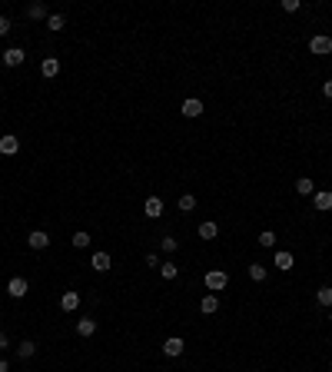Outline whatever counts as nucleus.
<instances>
[{
    "mask_svg": "<svg viewBox=\"0 0 332 372\" xmlns=\"http://www.w3.org/2000/svg\"><path fill=\"white\" fill-rule=\"evenodd\" d=\"M229 286V276L223 273V269H209V273H206V289H209V293H219V289H226Z\"/></svg>",
    "mask_w": 332,
    "mask_h": 372,
    "instance_id": "nucleus-1",
    "label": "nucleus"
},
{
    "mask_svg": "<svg viewBox=\"0 0 332 372\" xmlns=\"http://www.w3.org/2000/svg\"><path fill=\"white\" fill-rule=\"evenodd\" d=\"M309 50H312V53H319V56L332 53V37H325V34L312 37V40H309Z\"/></svg>",
    "mask_w": 332,
    "mask_h": 372,
    "instance_id": "nucleus-2",
    "label": "nucleus"
},
{
    "mask_svg": "<svg viewBox=\"0 0 332 372\" xmlns=\"http://www.w3.org/2000/svg\"><path fill=\"white\" fill-rule=\"evenodd\" d=\"M183 349H186V342L179 336H170L166 342H163V356H170V359H176V356H183Z\"/></svg>",
    "mask_w": 332,
    "mask_h": 372,
    "instance_id": "nucleus-3",
    "label": "nucleus"
},
{
    "mask_svg": "<svg viewBox=\"0 0 332 372\" xmlns=\"http://www.w3.org/2000/svg\"><path fill=\"white\" fill-rule=\"evenodd\" d=\"M27 289H30V282L23 279V276H14V279L7 282V293L14 296V299H23V296H27Z\"/></svg>",
    "mask_w": 332,
    "mask_h": 372,
    "instance_id": "nucleus-4",
    "label": "nucleus"
},
{
    "mask_svg": "<svg viewBox=\"0 0 332 372\" xmlns=\"http://www.w3.org/2000/svg\"><path fill=\"white\" fill-rule=\"evenodd\" d=\"M179 113H183V117H199V113H203V100H196V97H186L183 100V106H179Z\"/></svg>",
    "mask_w": 332,
    "mask_h": 372,
    "instance_id": "nucleus-5",
    "label": "nucleus"
},
{
    "mask_svg": "<svg viewBox=\"0 0 332 372\" xmlns=\"http://www.w3.org/2000/svg\"><path fill=\"white\" fill-rule=\"evenodd\" d=\"M312 206H316V210H322V213H329V210H332V190L312 193Z\"/></svg>",
    "mask_w": 332,
    "mask_h": 372,
    "instance_id": "nucleus-6",
    "label": "nucleus"
},
{
    "mask_svg": "<svg viewBox=\"0 0 332 372\" xmlns=\"http://www.w3.org/2000/svg\"><path fill=\"white\" fill-rule=\"evenodd\" d=\"M17 150H20V140H17L14 133H7V136H0V153H4V156H14Z\"/></svg>",
    "mask_w": 332,
    "mask_h": 372,
    "instance_id": "nucleus-7",
    "label": "nucleus"
},
{
    "mask_svg": "<svg viewBox=\"0 0 332 372\" xmlns=\"http://www.w3.org/2000/svg\"><path fill=\"white\" fill-rule=\"evenodd\" d=\"M27 243H30V249H47V246H50V236H47L43 230H34V233L27 236Z\"/></svg>",
    "mask_w": 332,
    "mask_h": 372,
    "instance_id": "nucleus-8",
    "label": "nucleus"
},
{
    "mask_svg": "<svg viewBox=\"0 0 332 372\" xmlns=\"http://www.w3.org/2000/svg\"><path fill=\"white\" fill-rule=\"evenodd\" d=\"M143 213H146L149 219H156V216H163V199L160 196H149L146 203H143Z\"/></svg>",
    "mask_w": 332,
    "mask_h": 372,
    "instance_id": "nucleus-9",
    "label": "nucleus"
},
{
    "mask_svg": "<svg viewBox=\"0 0 332 372\" xmlns=\"http://www.w3.org/2000/svg\"><path fill=\"white\" fill-rule=\"evenodd\" d=\"M90 266L97 269V273H106V269L113 266V260H110V253H93V260H90Z\"/></svg>",
    "mask_w": 332,
    "mask_h": 372,
    "instance_id": "nucleus-10",
    "label": "nucleus"
},
{
    "mask_svg": "<svg viewBox=\"0 0 332 372\" xmlns=\"http://www.w3.org/2000/svg\"><path fill=\"white\" fill-rule=\"evenodd\" d=\"M23 56H27V53H23L20 47H10L7 53H4V64H7V67H20V64H23Z\"/></svg>",
    "mask_w": 332,
    "mask_h": 372,
    "instance_id": "nucleus-11",
    "label": "nucleus"
},
{
    "mask_svg": "<svg viewBox=\"0 0 332 372\" xmlns=\"http://www.w3.org/2000/svg\"><path fill=\"white\" fill-rule=\"evenodd\" d=\"M77 306H80V293H64L60 296V309H64V312H73Z\"/></svg>",
    "mask_w": 332,
    "mask_h": 372,
    "instance_id": "nucleus-12",
    "label": "nucleus"
},
{
    "mask_svg": "<svg viewBox=\"0 0 332 372\" xmlns=\"http://www.w3.org/2000/svg\"><path fill=\"white\" fill-rule=\"evenodd\" d=\"M40 73H43V77H57V73H60V60H57V56H47V60L40 64Z\"/></svg>",
    "mask_w": 332,
    "mask_h": 372,
    "instance_id": "nucleus-13",
    "label": "nucleus"
},
{
    "mask_svg": "<svg viewBox=\"0 0 332 372\" xmlns=\"http://www.w3.org/2000/svg\"><path fill=\"white\" fill-rule=\"evenodd\" d=\"M199 309H203L206 316H213V312H216V309H219V296H216V293L203 296V302H199Z\"/></svg>",
    "mask_w": 332,
    "mask_h": 372,
    "instance_id": "nucleus-14",
    "label": "nucleus"
},
{
    "mask_svg": "<svg viewBox=\"0 0 332 372\" xmlns=\"http://www.w3.org/2000/svg\"><path fill=\"white\" fill-rule=\"evenodd\" d=\"M296 190H299V196H312V193H316V183H312L309 176H299V180H296Z\"/></svg>",
    "mask_w": 332,
    "mask_h": 372,
    "instance_id": "nucleus-15",
    "label": "nucleus"
},
{
    "mask_svg": "<svg viewBox=\"0 0 332 372\" xmlns=\"http://www.w3.org/2000/svg\"><path fill=\"white\" fill-rule=\"evenodd\" d=\"M77 332L80 336H93V332H97V319H77Z\"/></svg>",
    "mask_w": 332,
    "mask_h": 372,
    "instance_id": "nucleus-16",
    "label": "nucleus"
},
{
    "mask_svg": "<svg viewBox=\"0 0 332 372\" xmlns=\"http://www.w3.org/2000/svg\"><path fill=\"white\" fill-rule=\"evenodd\" d=\"M276 269H283V273H289V269H292V263H296V260H292V253H276Z\"/></svg>",
    "mask_w": 332,
    "mask_h": 372,
    "instance_id": "nucleus-17",
    "label": "nucleus"
},
{
    "mask_svg": "<svg viewBox=\"0 0 332 372\" xmlns=\"http://www.w3.org/2000/svg\"><path fill=\"white\" fill-rule=\"evenodd\" d=\"M47 27L53 30V34H60V30L67 27V17H64V14H50V17H47Z\"/></svg>",
    "mask_w": 332,
    "mask_h": 372,
    "instance_id": "nucleus-18",
    "label": "nucleus"
},
{
    "mask_svg": "<svg viewBox=\"0 0 332 372\" xmlns=\"http://www.w3.org/2000/svg\"><path fill=\"white\" fill-rule=\"evenodd\" d=\"M27 17H30V20H47V7H43V4H30V7H27Z\"/></svg>",
    "mask_w": 332,
    "mask_h": 372,
    "instance_id": "nucleus-19",
    "label": "nucleus"
},
{
    "mask_svg": "<svg viewBox=\"0 0 332 372\" xmlns=\"http://www.w3.org/2000/svg\"><path fill=\"white\" fill-rule=\"evenodd\" d=\"M160 276H163L166 282L176 279V276H179V266H176V263H163V266H160Z\"/></svg>",
    "mask_w": 332,
    "mask_h": 372,
    "instance_id": "nucleus-20",
    "label": "nucleus"
},
{
    "mask_svg": "<svg viewBox=\"0 0 332 372\" xmlns=\"http://www.w3.org/2000/svg\"><path fill=\"white\" fill-rule=\"evenodd\" d=\"M34 352H37V346H34V339H23V342H20V346H17V356H20V359H30V356H34Z\"/></svg>",
    "mask_w": 332,
    "mask_h": 372,
    "instance_id": "nucleus-21",
    "label": "nucleus"
},
{
    "mask_svg": "<svg viewBox=\"0 0 332 372\" xmlns=\"http://www.w3.org/2000/svg\"><path fill=\"white\" fill-rule=\"evenodd\" d=\"M219 236V226L216 223H203L199 226V239H216Z\"/></svg>",
    "mask_w": 332,
    "mask_h": 372,
    "instance_id": "nucleus-22",
    "label": "nucleus"
},
{
    "mask_svg": "<svg viewBox=\"0 0 332 372\" xmlns=\"http://www.w3.org/2000/svg\"><path fill=\"white\" fill-rule=\"evenodd\" d=\"M316 302H319V306H332V286L316 289Z\"/></svg>",
    "mask_w": 332,
    "mask_h": 372,
    "instance_id": "nucleus-23",
    "label": "nucleus"
},
{
    "mask_svg": "<svg viewBox=\"0 0 332 372\" xmlns=\"http://www.w3.org/2000/svg\"><path fill=\"white\" fill-rule=\"evenodd\" d=\"M259 246H262V249H273V246H276V233L273 230H262L259 233Z\"/></svg>",
    "mask_w": 332,
    "mask_h": 372,
    "instance_id": "nucleus-24",
    "label": "nucleus"
},
{
    "mask_svg": "<svg viewBox=\"0 0 332 372\" xmlns=\"http://www.w3.org/2000/svg\"><path fill=\"white\" fill-rule=\"evenodd\" d=\"M70 243L77 246V249H86V246H90V233H83V230H80V233H73V239H70Z\"/></svg>",
    "mask_w": 332,
    "mask_h": 372,
    "instance_id": "nucleus-25",
    "label": "nucleus"
},
{
    "mask_svg": "<svg viewBox=\"0 0 332 372\" xmlns=\"http://www.w3.org/2000/svg\"><path fill=\"white\" fill-rule=\"evenodd\" d=\"M266 273H269V269L262 266V263H253V266H249V276H253L256 282H262V279H266Z\"/></svg>",
    "mask_w": 332,
    "mask_h": 372,
    "instance_id": "nucleus-26",
    "label": "nucleus"
},
{
    "mask_svg": "<svg viewBox=\"0 0 332 372\" xmlns=\"http://www.w3.org/2000/svg\"><path fill=\"white\" fill-rule=\"evenodd\" d=\"M179 210H183V213L196 210V196H190V193H186V196H179Z\"/></svg>",
    "mask_w": 332,
    "mask_h": 372,
    "instance_id": "nucleus-27",
    "label": "nucleus"
},
{
    "mask_svg": "<svg viewBox=\"0 0 332 372\" xmlns=\"http://www.w3.org/2000/svg\"><path fill=\"white\" fill-rule=\"evenodd\" d=\"M160 243H163V249H166V253H173V249H176V246H179V243H176V239H173V236H163Z\"/></svg>",
    "mask_w": 332,
    "mask_h": 372,
    "instance_id": "nucleus-28",
    "label": "nucleus"
},
{
    "mask_svg": "<svg viewBox=\"0 0 332 372\" xmlns=\"http://www.w3.org/2000/svg\"><path fill=\"white\" fill-rule=\"evenodd\" d=\"M283 10H286V14H296V10H299V0H283Z\"/></svg>",
    "mask_w": 332,
    "mask_h": 372,
    "instance_id": "nucleus-29",
    "label": "nucleus"
},
{
    "mask_svg": "<svg viewBox=\"0 0 332 372\" xmlns=\"http://www.w3.org/2000/svg\"><path fill=\"white\" fill-rule=\"evenodd\" d=\"M143 263H146V266H156V269H160V256H156V253H146V260H143Z\"/></svg>",
    "mask_w": 332,
    "mask_h": 372,
    "instance_id": "nucleus-30",
    "label": "nucleus"
},
{
    "mask_svg": "<svg viewBox=\"0 0 332 372\" xmlns=\"http://www.w3.org/2000/svg\"><path fill=\"white\" fill-rule=\"evenodd\" d=\"M4 34H10V20H7V17H0V37H4Z\"/></svg>",
    "mask_w": 332,
    "mask_h": 372,
    "instance_id": "nucleus-31",
    "label": "nucleus"
},
{
    "mask_svg": "<svg viewBox=\"0 0 332 372\" xmlns=\"http://www.w3.org/2000/svg\"><path fill=\"white\" fill-rule=\"evenodd\" d=\"M322 93H325V100H332V80H325V87H322Z\"/></svg>",
    "mask_w": 332,
    "mask_h": 372,
    "instance_id": "nucleus-32",
    "label": "nucleus"
},
{
    "mask_svg": "<svg viewBox=\"0 0 332 372\" xmlns=\"http://www.w3.org/2000/svg\"><path fill=\"white\" fill-rule=\"evenodd\" d=\"M7 346H10V339H7V332H0V352L7 349Z\"/></svg>",
    "mask_w": 332,
    "mask_h": 372,
    "instance_id": "nucleus-33",
    "label": "nucleus"
},
{
    "mask_svg": "<svg viewBox=\"0 0 332 372\" xmlns=\"http://www.w3.org/2000/svg\"><path fill=\"white\" fill-rule=\"evenodd\" d=\"M0 372H10V369H7V362H4V359H0Z\"/></svg>",
    "mask_w": 332,
    "mask_h": 372,
    "instance_id": "nucleus-34",
    "label": "nucleus"
},
{
    "mask_svg": "<svg viewBox=\"0 0 332 372\" xmlns=\"http://www.w3.org/2000/svg\"><path fill=\"white\" fill-rule=\"evenodd\" d=\"M329 319H332V316H329Z\"/></svg>",
    "mask_w": 332,
    "mask_h": 372,
    "instance_id": "nucleus-35",
    "label": "nucleus"
}]
</instances>
